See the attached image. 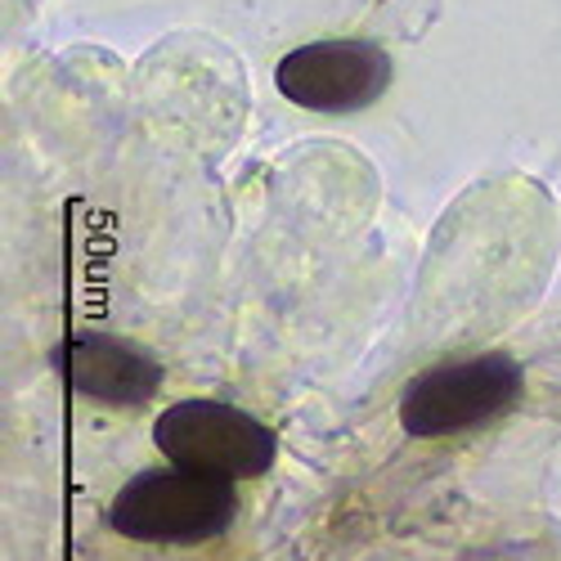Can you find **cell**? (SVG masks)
<instances>
[{
    "mask_svg": "<svg viewBox=\"0 0 561 561\" xmlns=\"http://www.w3.org/2000/svg\"><path fill=\"white\" fill-rule=\"evenodd\" d=\"M233 517H239L233 481L203 477L175 462L130 477L108 503V526L117 535L135 543H171V548L220 539L233 526Z\"/></svg>",
    "mask_w": 561,
    "mask_h": 561,
    "instance_id": "obj_1",
    "label": "cell"
},
{
    "mask_svg": "<svg viewBox=\"0 0 561 561\" xmlns=\"http://www.w3.org/2000/svg\"><path fill=\"white\" fill-rule=\"evenodd\" d=\"M522 364L512 355H467V359H445L404 387L400 396V427L417 440L436 436H458L485 427L503 417L522 400Z\"/></svg>",
    "mask_w": 561,
    "mask_h": 561,
    "instance_id": "obj_2",
    "label": "cell"
},
{
    "mask_svg": "<svg viewBox=\"0 0 561 561\" xmlns=\"http://www.w3.org/2000/svg\"><path fill=\"white\" fill-rule=\"evenodd\" d=\"M153 445L167 462L220 481H256L274 467V432L239 404L180 400L153 423Z\"/></svg>",
    "mask_w": 561,
    "mask_h": 561,
    "instance_id": "obj_3",
    "label": "cell"
},
{
    "mask_svg": "<svg viewBox=\"0 0 561 561\" xmlns=\"http://www.w3.org/2000/svg\"><path fill=\"white\" fill-rule=\"evenodd\" d=\"M284 100L310 113H359L391 85V55L378 41H310L274 68Z\"/></svg>",
    "mask_w": 561,
    "mask_h": 561,
    "instance_id": "obj_4",
    "label": "cell"
},
{
    "mask_svg": "<svg viewBox=\"0 0 561 561\" xmlns=\"http://www.w3.org/2000/svg\"><path fill=\"white\" fill-rule=\"evenodd\" d=\"M50 368L59 378L85 396L113 409H139L149 404L162 387V364L126 337L108 333H77L50 351Z\"/></svg>",
    "mask_w": 561,
    "mask_h": 561,
    "instance_id": "obj_5",
    "label": "cell"
}]
</instances>
